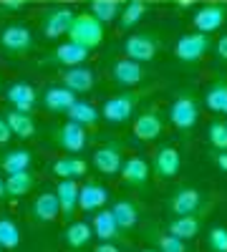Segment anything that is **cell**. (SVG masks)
I'll return each instance as SVG.
<instances>
[{
    "label": "cell",
    "instance_id": "obj_1",
    "mask_svg": "<svg viewBox=\"0 0 227 252\" xmlns=\"http://www.w3.org/2000/svg\"><path fill=\"white\" fill-rule=\"evenodd\" d=\"M68 40L94 51L104 43V23L94 13H78L73 15V23L68 28Z\"/></svg>",
    "mask_w": 227,
    "mask_h": 252
},
{
    "label": "cell",
    "instance_id": "obj_2",
    "mask_svg": "<svg viewBox=\"0 0 227 252\" xmlns=\"http://www.w3.org/2000/svg\"><path fill=\"white\" fill-rule=\"evenodd\" d=\"M207 51H210V35L199 33V31L179 35L177 46H174V56L182 63H197V61H202L204 56H207Z\"/></svg>",
    "mask_w": 227,
    "mask_h": 252
},
{
    "label": "cell",
    "instance_id": "obj_3",
    "mask_svg": "<svg viewBox=\"0 0 227 252\" xmlns=\"http://www.w3.org/2000/svg\"><path fill=\"white\" fill-rule=\"evenodd\" d=\"M197 121H199V106H197L195 96L179 94L169 106V124L179 131H190V129H195Z\"/></svg>",
    "mask_w": 227,
    "mask_h": 252
},
{
    "label": "cell",
    "instance_id": "obj_4",
    "mask_svg": "<svg viewBox=\"0 0 227 252\" xmlns=\"http://www.w3.org/2000/svg\"><path fill=\"white\" fill-rule=\"evenodd\" d=\"M73 10L66 8V5H56L51 10L43 13V18H40V28H43V35L51 38V40H58V38H64L68 35V28L73 23Z\"/></svg>",
    "mask_w": 227,
    "mask_h": 252
},
{
    "label": "cell",
    "instance_id": "obj_5",
    "mask_svg": "<svg viewBox=\"0 0 227 252\" xmlns=\"http://www.w3.org/2000/svg\"><path fill=\"white\" fill-rule=\"evenodd\" d=\"M124 53L131 61H152L159 53V35L157 33H134L124 40Z\"/></svg>",
    "mask_w": 227,
    "mask_h": 252
},
{
    "label": "cell",
    "instance_id": "obj_6",
    "mask_svg": "<svg viewBox=\"0 0 227 252\" xmlns=\"http://www.w3.org/2000/svg\"><path fill=\"white\" fill-rule=\"evenodd\" d=\"M139 103L136 94H116L111 98H106L104 109H101V116L111 124H127L134 116V109Z\"/></svg>",
    "mask_w": 227,
    "mask_h": 252
},
{
    "label": "cell",
    "instance_id": "obj_7",
    "mask_svg": "<svg viewBox=\"0 0 227 252\" xmlns=\"http://www.w3.org/2000/svg\"><path fill=\"white\" fill-rule=\"evenodd\" d=\"M0 46H3L5 53H13V56L28 53L33 48V33L31 28L20 26V23H10L0 33Z\"/></svg>",
    "mask_w": 227,
    "mask_h": 252
},
{
    "label": "cell",
    "instance_id": "obj_8",
    "mask_svg": "<svg viewBox=\"0 0 227 252\" xmlns=\"http://www.w3.org/2000/svg\"><path fill=\"white\" fill-rule=\"evenodd\" d=\"M225 20H227V5L210 3V5H202V8L195 10L192 26H195V31L210 35V33H215V31H220L225 26Z\"/></svg>",
    "mask_w": 227,
    "mask_h": 252
},
{
    "label": "cell",
    "instance_id": "obj_9",
    "mask_svg": "<svg viewBox=\"0 0 227 252\" xmlns=\"http://www.w3.org/2000/svg\"><path fill=\"white\" fill-rule=\"evenodd\" d=\"M5 101L10 103V109H18V111H33L35 103H38V91L26 81H15L5 89Z\"/></svg>",
    "mask_w": 227,
    "mask_h": 252
},
{
    "label": "cell",
    "instance_id": "obj_10",
    "mask_svg": "<svg viewBox=\"0 0 227 252\" xmlns=\"http://www.w3.org/2000/svg\"><path fill=\"white\" fill-rule=\"evenodd\" d=\"M56 139H58V146H61L64 152L78 154V152L86 149V126H81V124H76V121H66V124L58 129Z\"/></svg>",
    "mask_w": 227,
    "mask_h": 252
},
{
    "label": "cell",
    "instance_id": "obj_11",
    "mask_svg": "<svg viewBox=\"0 0 227 252\" xmlns=\"http://www.w3.org/2000/svg\"><path fill=\"white\" fill-rule=\"evenodd\" d=\"M182 169V154L174 146H162L154 154V174L162 179H174Z\"/></svg>",
    "mask_w": 227,
    "mask_h": 252
},
{
    "label": "cell",
    "instance_id": "obj_12",
    "mask_svg": "<svg viewBox=\"0 0 227 252\" xmlns=\"http://www.w3.org/2000/svg\"><path fill=\"white\" fill-rule=\"evenodd\" d=\"M61 81H64V86L71 89L73 94H89L96 86V73L89 66H71V68H66L64 76H61Z\"/></svg>",
    "mask_w": 227,
    "mask_h": 252
},
{
    "label": "cell",
    "instance_id": "obj_13",
    "mask_svg": "<svg viewBox=\"0 0 227 252\" xmlns=\"http://www.w3.org/2000/svg\"><path fill=\"white\" fill-rule=\"evenodd\" d=\"M111 78L119 83V86H139L144 81V68L139 61L131 58H119L111 66Z\"/></svg>",
    "mask_w": 227,
    "mask_h": 252
},
{
    "label": "cell",
    "instance_id": "obj_14",
    "mask_svg": "<svg viewBox=\"0 0 227 252\" xmlns=\"http://www.w3.org/2000/svg\"><path fill=\"white\" fill-rule=\"evenodd\" d=\"M106 202H109V192L104 184L89 182L78 189V209H84V212H98V209H104Z\"/></svg>",
    "mask_w": 227,
    "mask_h": 252
},
{
    "label": "cell",
    "instance_id": "obj_15",
    "mask_svg": "<svg viewBox=\"0 0 227 252\" xmlns=\"http://www.w3.org/2000/svg\"><path fill=\"white\" fill-rule=\"evenodd\" d=\"M162 131H164V121L157 111H144L134 121V139L139 141H154L162 136Z\"/></svg>",
    "mask_w": 227,
    "mask_h": 252
},
{
    "label": "cell",
    "instance_id": "obj_16",
    "mask_svg": "<svg viewBox=\"0 0 227 252\" xmlns=\"http://www.w3.org/2000/svg\"><path fill=\"white\" fill-rule=\"evenodd\" d=\"M31 215H33V220H38L40 224L53 222V220L61 215V202H58L56 192H40V194L33 199Z\"/></svg>",
    "mask_w": 227,
    "mask_h": 252
},
{
    "label": "cell",
    "instance_id": "obj_17",
    "mask_svg": "<svg viewBox=\"0 0 227 252\" xmlns=\"http://www.w3.org/2000/svg\"><path fill=\"white\" fill-rule=\"evenodd\" d=\"M202 207V194L192 187H184L179 192L172 194L169 199V212L177 217V215H195L197 209Z\"/></svg>",
    "mask_w": 227,
    "mask_h": 252
},
{
    "label": "cell",
    "instance_id": "obj_18",
    "mask_svg": "<svg viewBox=\"0 0 227 252\" xmlns=\"http://www.w3.org/2000/svg\"><path fill=\"white\" fill-rule=\"evenodd\" d=\"M121 164H124L121 149H119V146H114V144L101 146V149L94 152V166H96L101 174H119L121 172Z\"/></svg>",
    "mask_w": 227,
    "mask_h": 252
},
{
    "label": "cell",
    "instance_id": "obj_19",
    "mask_svg": "<svg viewBox=\"0 0 227 252\" xmlns=\"http://www.w3.org/2000/svg\"><path fill=\"white\" fill-rule=\"evenodd\" d=\"M119 174L131 187H144L147 179H149V161L144 157H129V159H124Z\"/></svg>",
    "mask_w": 227,
    "mask_h": 252
},
{
    "label": "cell",
    "instance_id": "obj_20",
    "mask_svg": "<svg viewBox=\"0 0 227 252\" xmlns=\"http://www.w3.org/2000/svg\"><path fill=\"white\" fill-rule=\"evenodd\" d=\"M78 184L73 179H61L56 184V197L61 202V215L66 220H73V212L78 209Z\"/></svg>",
    "mask_w": 227,
    "mask_h": 252
},
{
    "label": "cell",
    "instance_id": "obj_21",
    "mask_svg": "<svg viewBox=\"0 0 227 252\" xmlns=\"http://www.w3.org/2000/svg\"><path fill=\"white\" fill-rule=\"evenodd\" d=\"M76 103V94L66 86H51L43 94V106L53 114H66Z\"/></svg>",
    "mask_w": 227,
    "mask_h": 252
},
{
    "label": "cell",
    "instance_id": "obj_22",
    "mask_svg": "<svg viewBox=\"0 0 227 252\" xmlns=\"http://www.w3.org/2000/svg\"><path fill=\"white\" fill-rule=\"evenodd\" d=\"M51 172L58 179H78V177L86 174V161L81 157H76V154H66V157H61V159L53 161Z\"/></svg>",
    "mask_w": 227,
    "mask_h": 252
},
{
    "label": "cell",
    "instance_id": "obj_23",
    "mask_svg": "<svg viewBox=\"0 0 227 252\" xmlns=\"http://www.w3.org/2000/svg\"><path fill=\"white\" fill-rule=\"evenodd\" d=\"M5 121H8V126H10V131H13V136H18V139H33L35 136V121H33V116L28 114V111H18V109H10L8 114H5Z\"/></svg>",
    "mask_w": 227,
    "mask_h": 252
},
{
    "label": "cell",
    "instance_id": "obj_24",
    "mask_svg": "<svg viewBox=\"0 0 227 252\" xmlns=\"http://www.w3.org/2000/svg\"><path fill=\"white\" fill-rule=\"evenodd\" d=\"M35 184H38V179H35V174H33L31 169H26V172H15V174H8V177H5V192H8L10 199H15V197H26Z\"/></svg>",
    "mask_w": 227,
    "mask_h": 252
},
{
    "label": "cell",
    "instance_id": "obj_25",
    "mask_svg": "<svg viewBox=\"0 0 227 252\" xmlns=\"http://www.w3.org/2000/svg\"><path fill=\"white\" fill-rule=\"evenodd\" d=\"M89 53H91L89 48L73 43V40H66V43H61V46L56 48V61L61 63V66H66V68H71V66H84V61L89 58Z\"/></svg>",
    "mask_w": 227,
    "mask_h": 252
},
{
    "label": "cell",
    "instance_id": "obj_26",
    "mask_svg": "<svg viewBox=\"0 0 227 252\" xmlns=\"http://www.w3.org/2000/svg\"><path fill=\"white\" fill-rule=\"evenodd\" d=\"M94 235L98 237V240H104V242H111V240H116L119 237V224H116V220H114V215H111V209H98V212L94 215Z\"/></svg>",
    "mask_w": 227,
    "mask_h": 252
},
{
    "label": "cell",
    "instance_id": "obj_27",
    "mask_svg": "<svg viewBox=\"0 0 227 252\" xmlns=\"http://www.w3.org/2000/svg\"><path fill=\"white\" fill-rule=\"evenodd\" d=\"M33 164V154L28 149H10L0 157V166L5 174H15V172H26Z\"/></svg>",
    "mask_w": 227,
    "mask_h": 252
},
{
    "label": "cell",
    "instance_id": "obj_28",
    "mask_svg": "<svg viewBox=\"0 0 227 252\" xmlns=\"http://www.w3.org/2000/svg\"><path fill=\"white\" fill-rule=\"evenodd\" d=\"M111 215H114L119 229H134V227L139 224V209H136V204L129 202V199H119V202H114Z\"/></svg>",
    "mask_w": 227,
    "mask_h": 252
},
{
    "label": "cell",
    "instance_id": "obj_29",
    "mask_svg": "<svg viewBox=\"0 0 227 252\" xmlns=\"http://www.w3.org/2000/svg\"><path fill=\"white\" fill-rule=\"evenodd\" d=\"M94 237V227L89 222H71L66 227V232H64V240L71 250H81V247H86Z\"/></svg>",
    "mask_w": 227,
    "mask_h": 252
},
{
    "label": "cell",
    "instance_id": "obj_30",
    "mask_svg": "<svg viewBox=\"0 0 227 252\" xmlns=\"http://www.w3.org/2000/svg\"><path fill=\"white\" fill-rule=\"evenodd\" d=\"M66 116H68V121H76V124H81V126H96L101 111H98L96 106H91L89 101L76 98V103L66 111Z\"/></svg>",
    "mask_w": 227,
    "mask_h": 252
},
{
    "label": "cell",
    "instance_id": "obj_31",
    "mask_svg": "<svg viewBox=\"0 0 227 252\" xmlns=\"http://www.w3.org/2000/svg\"><path fill=\"white\" fill-rule=\"evenodd\" d=\"M199 232V220L197 215H177L169 222V235L179 237V240H192Z\"/></svg>",
    "mask_w": 227,
    "mask_h": 252
},
{
    "label": "cell",
    "instance_id": "obj_32",
    "mask_svg": "<svg viewBox=\"0 0 227 252\" xmlns=\"http://www.w3.org/2000/svg\"><path fill=\"white\" fill-rule=\"evenodd\" d=\"M147 13V3L144 0H129L127 5H121V13H119V28L121 31H131L139 20Z\"/></svg>",
    "mask_w": 227,
    "mask_h": 252
},
{
    "label": "cell",
    "instance_id": "obj_33",
    "mask_svg": "<svg viewBox=\"0 0 227 252\" xmlns=\"http://www.w3.org/2000/svg\"><path fill=\"white\" fill-rule=\"evenodd\" d=\"M204 103L215 114H227V81H222V78L215 81L207 89V94H204Z\"/></svg>",
    "mask_w": 227,
    "mask_h": 252
},
{
    "label": "cell",
    "instance_id": "obj_34",
    "mask_svg": "<svg viewBox=\"0 0 227 252\" xmlns=\"http://www.w3.org/2000/svg\"><path fill=\"white\" fill-rule=\"evenodd\" d=\"M20 245V227L13 217L0 215V247L3 250H15Z\"/></svg>",
    "mask_w": 227,
    "mask_h": 252
},
{
    "label": "cell",
    "instance_id": "obj_35",
    "mask_svg": "<svg viewBox=\"0 0 227 252\" xmlns=\"http://www.w3.org/2000/svg\"><path fill=\"white\" fill-rule=\"evenodd\" d=\"M91 13L101 20V23H114L121 13V0H94Z\"/></svg>",
    "mask_w": 227,
    "mask_h": 252
},
{
    "label": "cell",
    "instance_id": "obj_36",
    "mask_svg": "<svg viewBox=\"0 0 227 252\" xmlns=\"http://www.w3.org/2000/svg\"><path fill=\"white\" fill-rule=\"evenodd\" d=\"M207 139L217 152H227V124L225 121H212L207 129Z\"/></svg>",
    "mask_w": 227,
    "mask_h": 252
},
{
    "label": "cell",
    "instance_id": "obj_37",
    "mask_svg": "<svg viewBox=\"0 0 227 252\" xmlns=\"http://www.w3.org/2000/svg\"><path fill=\"white\" fill-rule=\"evenodd\" d=\"M210 252H227V227H212L207 232Z\"/></svg>",
    "mask_w": 227,
    "mask_h": 252
},
{
    "label": "cell",
    "instance_id": "obj_38",
    "mask_svg": "<svg viewBox=\"0 0 227 252\" xmlns=\"http://www.w3.org/2000/svg\"><path fill=\"white\" fill-rule=\"evenodd\" d=\"M157 250L159 252H187V245H184V240L174 237V235H159L157 237Z\"/></svg>",
    "mask_w": 227,
    "mask_h": 252
},
{
    "label": "cell",
    "instance_id": "obj_39",
    "mask_svg": "<svg viewBox=\"0 0 227 252\" xmlns=\"http://www.w3.org/2000/svg\"><path fill=\"white\" fill-rule=\"evenodd\" d=\"M10 136H13V131H10L5 116H0V146H5V144L10 141Z\"/></svg>",
    "mask_w": 227,
    "mask_h": 252
},
{
    "label": "cell",
    "instance_id": "obj_40",
    "mask_svg": "<svg viewBox=\"0 0 227 252\" xmlns=\"http://www.w3.org/2000/svg\"><path fill=\"white\" fill-rule=\"evenodd\" d=\"M28 3H33V0H0V5H3L5 10H20V8H26Z\"/></svg>",
    "mask_w": 227,
    "mask_h": 252
},
{
    "label": "cell",
    "instance_id": "obj_41",
    "mask_svg": "<svg viewBox=\"0 0 227 252\" xmlns=\"http://www.w3.org/2000/svg\"><path fill=\"white\" fill-rule=\"evenodd\" d=\"M215 53L222 58V61H227V33L217 40V46H215Z\"/></svg>",
    "mask_w": 227,
    "mask_h": 252
},
{
    "label": "cell",
    "instance_id": "obj_42",
    "mask_svg": "<svg viewBox=\"0 0 227 252\" xmlns=\"http://www.w3.org/2000/svg\"><path fill=\"white\" fill-rule=\"evenodd\" d=\"M94 252H119V247L114 242H101V245H96Z\"/></svg>",
    "mask_w": 227,
    "mask_h": 252
},
{
    "label": "cell",
    "instance_id": "obj_43",
    "mask_svg": "<svg viewBox=\"0 0 227 252\" xmlns=\"http://www.w3.org/2000/svg\"><path fill=\"white\" fill-rule=\"evenodd\" d=\"M215 161H217V166H220V169H222V172H227V152H220Z\"/></svg>",
    "mask_w": 227,
    "mask_h": 252
},
{
    "label": "cell",
    "instance_id": "obj_44",
    "mask_svg": "<svg viewBox=\"0 0 227 252\" xmlns=\"http://www.w3.org/2000/svg\"><path fill=\"white\" fill-rule=\"evenodd\" d=\"M3 197H8V192H5V179L0 177V199H3Z\"/></svg>",
    "mask_w": 227,
    "mask_h": 252
},
{
    "label": "cell",
    "instance_id": "obj_45",
    "mask_svg": "<svg viewBox=\"0 0 227 252\" xmlns=\"http://www.w3.org/2000/svg\"><path fill=\"white\" fill-rule=\"evenodd\" d=\"M141 252H159V250H152V247H147V250H141Z\"/></svg>",
    "mask_w": 227,
    "mask_h": 252
},
{
    "label": "cell",
    "instance_id": "obj_46",
    "mask_svg": "<svg viewBox=\"0 0 227 252\" xmlns=\"http://www.w3.org/2000/svg\"><path fill=\"white\" fill-rule=\"evenodd\" d=\"M89 3H94V0H89Z\"/></svg>",
    "mask_w": 227,
    "mask_h": 252
},
{
    "label": "cell",
    "instance_id": "obj_47",
    "mask_svg": "<svg viewBox=\"0 0 227 252\" xmlns=\"http://www.w3.org/2000/svg\"><path fill=\"white\" fill-rule=\"evenodd\" d=\"M0 252H3V247H0Z\"/></svg>",
    "mask_w": 227,
    "mask_h": 252
}]
</instances>
